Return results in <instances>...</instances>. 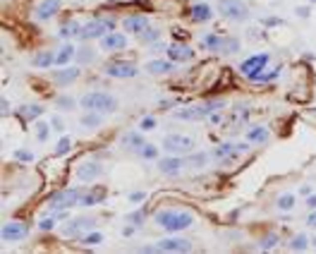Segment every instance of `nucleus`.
I'll use <instances>...</instances> for the list:
<instances>
[{
  "mask_svg": "<svg viewBox=\"0 0 316 254\" xmlns=\"http://www.w3.org/2000/svg\"><path fill=\"white\" fill-rule=\"evenodd\" d=\"M81 245H86V247H94V245H101L103 242V235L101 233H86V235H81Z\"/></svg>",
  "mask_w": 316,
  "mask_h": 254,
  "instance_id": "obj_34",
  "label": "nucleus"
},
{
  "mask_svg": "<svg viewBox=\"0 0 316 254\" xmlns=\"http://www.w3.org/2000/svg\"><path fill=\"white\" fill-rule=\"evenodd\" d=\"M216 10L220 12V17L230 19V22H244L249 17V8L242 0H218Z\"/></svg>",
  "mask_w": 316,
  "mask_h": 254,
  "instance_id": "obj_6",
  "label": "nucleus"
},
{
  "mask_svg": "<svg viewBox=\"0 0 316 254\" xmlns=\"http://www.w3.org/2000/svg\"><path fill=\"white\" fill-rule=\"evenodd\" d=\"M122 29L127 34H132V36H139V34H144L149 29V19L144 15H129V17L122 19Z\"/></svg>",
  "mask_w": 316,
  "mask_h": 254,
  "instance_id": "obj_15",
  "label": "nucleus"
},
{
  "mask_svg": "<svg viewBox=\"0 0 316 254\" xmlns=\"http://www.w3.org/2000/svg\"><path fill=\"white\" fill-rule=\"evenodd\" d=\"M94 60V51L91 48H77V63H91Z\"/></svg>",
  "mask_w": 316,
  "mask_h": 254,
  "instance_id": "obj_39",
  "label": "nucleus"
},
{
  "mask_svg": "<svg viewBox=\"0 0 316 254\" xmlns=\"http://www.w3.org/2000/svg\"><path fill=\"white\" fill-rule=\"evenodd\" d=\"M206 161H208V154H194V156H190V161H187V163L194 165V168H201Z\"/></svg>",
  "mask_w": 316,
  "mask_h": 254,
  "instance_id": "obj_43",
  "label": "nucleus"
},
{
  "mask_svg": "<svg viewBox=\"0 0 316 254\" xmlns=\"http://www.w3.org/2000/svg\"><path fill=\"white\" fill-rule=\"evenodd\" d=\"M81 27H84V24H79V22H67L65 27H60V31H58V36H60V38H72V36H79V34H81Z\"/></svg>",
  "mask_w": 316,
  "mask_h": 254,
  "instance_id": "obj_29",
  "label": "nucleus"
},
{
  "mask_svg": "<svg viewBox=\"0 0 316 254\" xmlns=\"http://www.w3.org/2000/svg\"><path fill=\"white\" fill-rule=\"evenodd\" d=\"M225 106L223 101H208V103H201V106H190V108H182L175 113L177 120H208L216 110H220Z\"/></svg>",
  "mask_w": 316,
  "mask_h": 254,
  "instance_id": "obj_3",
  "label": "nucleus"
},
{
  "mask_svg": "<svg viewBox=\"0 0 316 254\" xmlns=\"http://www.w3.org/2000/svg\"><path fill=\"white\" fill-rule=\"evenodd\" d=\"M295 12H297V17H302V19L309 17V8H304V5H302V8H297Z\"/></svg>",
  "mask_w": 316,
  "mask_h": 254,
  "instance_id": "obj_49",
  "label": "nucleus"
},
{
  "mask_svg": "<svg viewBox=\"0 0 316 254\" xmlns=\"http://www.w3.org/2000/svg\"><path fill=\"white\" fill-rule=\"evenodd\" d=\"M127 223H132V226H142V223H144V214H142V211L129 214V216H127Z\"/></svg>",
  "mask_w": 316,
  "mask_h": 254,
  "instance_id": "obj_44",
  "label": "nucleus"
},
{
  "mask_svg": "<svg viewBox=\"0 0 316 254\" xmlns=\"http://www.w3.org/2000/svg\"><path fill=\"white\" fill-rule=\"evenodd\" d=\"M165 53H168V58H170L172 63H187V60L194 58V51L185 44H170L165 48Z\"/></svg>",
  "mask_w": 316,
  "mask_h": 254,
  "instance_id": "obj_17",
  "label": "nucleus"
},
{
  "mask_svg": "<svg viewBox=\"0 0 316 254\" xmlns=\"http://www.w3.org/2000/svg\"><path fill=\"white\" fill-rule=\"evenodd\" d=\"M55 103H58V108H63V110H72L74 106H77V101H74L72 96H58Z\"/></svg>",
  "mask_w": 316,
  "mask_h": 254,
  "instance_id": "obj_37",
  "label": "nucleus"
},
{
  "mask_svg": "<svg viewBox=\"0 0 316 254\" xmlns=\"http://www.w3.org/2000/svg\"><path fill=\"white\" fill-rule=\"evenodd\" d=\"M58 10H60V0H41L34 10V19L36 22H48V19H53L58 15Z\"/></svg>",
  "mask_w": 316,
  "mask_h": 254,
  "instance_id": "obj_14",
  "label": "nucleus"
},
{
  "mask_svg": "<svg viewBox=\"0 0 316 254\" xmlns=\"http://www.w3.org/2000/svg\"><path fill=\"white\" fill-rule=\"evenodd\" d=\"M51 127H53L55 132H63V130H65V122L58 118V115H55V118H51Z\"/></svg>",
  "mask_w": 316,
  "mask_h": 254,
  "instance_id": "obj_46",
  "label": "nucleus"
},
{
  "mask_svg": "<svg viewBox=\"0 0 316 254\" xmlns=\"http://www.w3.org/2000/svg\"><path fill=\"white\" fill-rule=\"evenodd\" d=\"M41 113H43V108H41V106H22V108L17 110V115H19V118H24V120L41 118Z\"/></svg>",
  "mask_w": 316,
  "mask_h": 254,
  "instance_id": "obj_30",
  "label": "nucleus"
},
{
  "mask_svg": "<svg viewBox=\"0 0 316 254\" xmlns=\"http://www.w3.org/2000/svg\"><path fill=\"white\" fill-rule=\"evenodd\" d=\"M211 17H213V10H211V5H206V3H194L190 8L192 22H208Z\"/></svg>",
  "mask_w": 316,
  "mask_h": 254,
  "instance_id": "obj_21",
  "label": "nucleus"
},
{
  "mask_svg": "<svg viewBox=\"0 0 316 254\" xmlns=\"http://www.w3.org/2000/svg\"><path fill=\"white\" fill-rule=\"evenodd\" d=\"M94 223H96L94 218H74V221H70V223H65L63 233L67 237H81L94 228Z\"/></svg>",
  "mask_w": 316,
  "mask_h": 254,
  "instance_id": "obj_13",
  "label": "nucleus"
},
{
  "mask_svg": "<svg viewBox=\"0 0 316 254\" xmlns=\"http://www.w3.org/2000/svg\"><path fill=\"white\" fill-rule=\"evenodd\" d=\"M84 194H86V190H81V187H70V190H60L55 192L53 197H51V209H72V206H77L79 204L81 206V199H84Z\"/></svg>",
  "mask_w": 316,
  "mask_h": 254,
  "instance_id": "obj_4",
  "label": "nucleus"
},
{
  "mask_svg": "<svg viewBox=\"0 0 316 254\" xmlns=\"http://www.w3.org/2000/svg\"><path fill=\"white\" fill-rule=\"evenodd\" d=\"M0 106H3V108H0V110H3V113H8V110H10V106H8V99H3V101H0Z\"/></svg>",
  "mask_w": 316,
  "mask_h": 254,
  "instance_id": "obj_53",
  "label": "nucleus"
},
{
  "mask_svg": "<svg viewBox=\"0 0 316 254\" xmlns=\"http://www.w3.org/2000/svg\"><path fill=\"white\" fill-rule=\"evenodd\" d=\"M101 173H103L101 163H96V161H86V163L77 165V180H81V182H94L96 178H101Z\"/></svg>",
  "mask_w": 316,
  "mask_h": 254,
  "instance_id": "obj_16",
  "label": "nucleus"
},
{
  "mask_svg": "<svg viewBox=\"0 0 316 254\" xmlns=\"http://www.w3.org/2000/svg\"><path fill=\"white\" fill-rule=\"evenodd\" d=\"M31 63L36 65L38 70H46V67L55 65V53H51V51H41V53L34 55V60H31Z\"/></svg>",
  "mask_w": 316,
  "mask_h": 254,
  "instance_id": "obj_25",
  "label": "nucleus"
},
{
  "mask_svg": "<svg viewBox=\"0 0 316 254\" xmlns=\"http://www.w3.org/2000/svg\"><path fill=\"white\" fill-rule=\"evenodd\" d=\"M99 41H101V51H108V53H113V51L118 53V51H125L127 48V36L122 31H115V29L108 31V34L103 38H99Z\"/></svg>",
  "mask_w": 316,
  "mask_h": 254,
  "instance_id": "obj_12",
  "label": "nucleus"
},
{
  "mask_svg": "<svg viewBox=\"0 0 316 254\" xmlns=\"http://www.w3.org/2000/svg\"><path fill=\"white\" fill-rule=\"evenodd\" d=\"M15 158L17 161H31V154L29 151H15Z\"/></svg>",
  "mask_w": 316,
  "mask_h": 254,
  "instance_id": "obj_47",
  "label": "nucleus"
},
{
  "mask_svg": "<svg viewBox=\"0 0 316 254\" xmlns=\"http://www.w3.org/2000/svg\"><path fill=\"white\" fill-rule=\"evenodd\" d=\"M139 130H142V132H151V130H156V118H154V115H146V118H142Z\"/></svg>",
  "mask_w": 316,
  "mask_h": 254,
  "instance_id": "obj_41",
  "label": "nucleus"
},
{
  "mask_svg": "<svg viewBox=\"0 0 316 254\" xmlns=\"http://www.w3.org/2000/svg\"><path fill=\"white\" fill-rule=\"evenodd\" d=\"M144 70L149 74H168L175 70V63H172L170 58H168V60H149V63L144 65Z\"/></svg>",
  "mask_w": 316,
  "mask_h": 254,
  "instance_id": "obj_22",
  "label": "nucleus"
},
{
  "mask_svg": "<svg viewBox=\"0 0 316 254\" xmlns=\"http://www.w3.org/2000/svg\"><path fill=\"white\" fill-rule=\"evenodd\" d=\"M307 206L309 209H316V194H309L307 197Z\"/></svg>",
  "mask_w": 316,
  "mask_h": 254,
  "instance_id": "obj_51",
  "label": "nucleus"
},
{
  "mask_svg": "<svg viewBox=\"0 0 316 254\" xmlns=\"http://www.w3.org/2000/svg\"><path fill=\"white\" fill-rule=\"evenodd\" d=\"M266 65H268V53L249 55L247 60H242V65H240V72H242L244 77H249V79H256V77L266 70Z\"/></svg>",
  "mask_w": 316,
  "mask_h": 254,
  "instance_id": "obj_9",
  "label": "nucleus"
},
{
  "mask_svg": "<svg viewBox=\"0 0 316 254\" xmlns=\"http://www.w3.org/2000/svg\"><path fill=\"white\" fill-rule=\"evenodd\" d=\"M163 149H165L168 154H175V156L190 154L192 149H194V139L187 135H180V132H172V135H165Z\"/></svg>",
  "mask_w": 316,
  "mask_h": 254,
  "instance_id": "obj_7",
  "label": "nucleus"
},
{
  "mask_svg": "<svg viewBox=\"0 0 316 254\" xmlns=\"http://www.w3.org/2000/svg\"><path fill=\"white\" fill-rule=\"evenodd\" d=\"M51 130H53V127H51V122H38V125H36V139H38V142H46Z\"/></svg>",
  "mask_w": 316,
  "mask_h": 254,
  "instance_id": "obj_40",
  "label": "nucleus"
},
{
  "mask_svg": "<svg viewBox=\"0 0 316 254\" xmlns=\"http://www.w3.org/2000/svg\"><path fill=\"white\" fill-rule=\"evenodd\" d=\"M115 29V19L110 17H96L91 19V22H86L84 27H81V34L79 38L81 41H94V38H103L108 31H113Z\"/></svg>",
  "mask_w": 316,
  "mask_h": 254,
  "instance_id": "obj_5",
  "label": "nucleus"
},
{
  "mask_svg": "<svg viewBox=\"0 0 316 254\" xmlns=\"http://www.w3.org/2000/svg\"><path fill=\"white\" fill-rule=\"evenodd\" d=\"M299 192H302L304 197H309V194H314V192H311V187H309V185H302V187H299Z\"/></svg>",
  "mask_w": 316,
  "mask_h": 254,
  "instance_id": "obj_52",
  "label": "nucleus"
},
{
  "mask_svg": "<svg viewBox=\"0 0 316 254\" xmlns=\"http://www.w3.org/2000/svg\"><path fill=\"white\" fill-rule=\"evenodd\" d=\"M223 44H225V36H220L216 31H206L201 36V46L206 51H213V53H223Z\"/></svg>",
  "mask_w": 316,
  "mask_h": 254,
  "instance_id": "obj_20",
  "label": "nucleus"
},
{
  "mask_svg": "<svg viewBox=\"0 0 316 254\" xmlns=\"http://www.w3.org/2000/svg\"><path fill=\"white\" fill-rule=\"evenodd\" d=\"M70 146H72V139H70V137H63V139L58 142V146H55V156H65L70 151Z\"/></svg>",
  "mask_w": 316,
  "mask_h": 254,
  "instance_id": "obj_38",
  "label": "nucleus"
},
{
  "mask_svg": "<svg viewBox=\"0 0 316 254\" xmlns=\"http://www.w3.org/2000/svg\"><path fill=\"white\" fill-rule=\"evenodd\" d=\"M307 223L311 228H316V209H311V214H309V218H307Z\"/></svg>",
  "mask_w": 316,
  "mask_h": 254,
  "instance_id": "obj_50",
  "label": "nucleus"
},
{
  "mask_svg": "<svg viewBox=\"0 0 316 254\" xmlns=\"http://www.w3.org/2000/svg\"><path fill=\"white\" fill-rule=\"evenodd\" d=\"M266 139H268V127L256 125L247 132V142H252V144H263Z\"/></svg>",
  "mask_w": 316,
  "mask_h": 254,
  "instance_id": "obj_24",
  "label": "nucleus"
},
{
  "mask_svg": "<svg viewBox=\"0 0 316 254\" xmlns=\"http://www.w3.org/2000/svg\"><path fill=\"white\" fill-rule=\"evenodd\" d=\"M237 51H240V38H237V36H225L223 53H237Z\"/></svg>",
  "mask_w": 316,
  "mask_h": 254,
  "instance_id": "obj_36",
  "label": "nucleus"
},
{
  "mask_svg": "<svg viewBox=\"0 0 316 254\" xmlns=\"http://www.w3.org/2000/svg\"><path fill=\"white\" fill-rule=\"evenodd\" d=\"M122 144H125L127 149H134V151H139L142 144H144V137H142V132H127V135L122 137Z\"/></svg>",
  "mask_w": 316,
  "mask_h": 254,
  "instance_id": "obj_28",
  "label": "nucleus"
},
{
  "mask_svg": "<svg viewBox=\"0 0 316 254\" xmlns=\"http://www.w3.org/2000/svg\"><path fill=\"white\" fill-rule=\"evenodd\" d=\"M182 165H185V161H182L180 156L168 154L165 158H161V161H158V171H161L163 175H177V173L182 171Z\"/></svg>",
  "mask_w": 316,
  "mask_h": 254,
  "instance_id": "obj_18",
  "label": "nucleus"
},
{
  "mask_svg": "<svg viewBox=\"0 0 316 254\" xmlns=\"http://www.w3.org/2000/svg\"><path fill=\"white\" fill-rule=\"evenodd\" d=\"M29 235V228L27 223H22V221H10L3 226L0 230V240L3 242H19V240H24Z\"/></svg>",
  "mask_w": 316,
  "mask_h": 254,
  "instance_id": "obj_11",
  "label": "nucleus"
},
{
  "mask_svg": "<svg viewBox=\"0 0 316 254\" xmlns=\"http://www.w3.org/2000/svg\"><path fill=\"white\" fill-rule=\"evenodd\" d=\"M311 3H316V0H311Z\"/></svg>",
  "mask_w": 316,
  "mask_h": 254,
  "instance_id": "obj_54",
  "label": "nucleus"
},
{
  "mask_svg": "<svg viewBox=\"0 0 316 254\" xmlns=\"http://www.w3.org/2000/svg\"><path fill=\"white\" fill-rule=\"evenodd\" d=\"M106 74L115 77V79H132L139 74V67L129 60H113V63L106 65Z\"/></svg>",
  "mask_w": 316,
  "mask_h": 254,
  "instance_id": "obj_10",
  "label": "nucleus"
},
{
  "mask_svg": "<svg viewBox=\"0 0 316 254\" xmlns=\"http://www.w3.org/2000/svg\"><path fill=\"white\" fill-rule=\"evenodd\" d=\"M81 70L79 67H63V70H58V72H53V82L58 84V87H67V84H72L79 79Z\"/></svg>",
  "mask_w": 316,
  "mask_h": 254,
  "instance_id": "obj_19",
  "label": "nucleus"
},
{
  "mask_svg": "<svg viewBox=\"0 0 316 254\" xmlns=\"http://www.w3.org/2000/svg\"><path fill=\"white\" fill-rule=\"evenodd\" d=\"M74 55H77V48H74L72 44H65L63 48H58V53H55V65H58V67H65Z\"/></svg>",
  "mask_w": 316,
  "mask_h": 254,
  "instance_id": "obj_23",
  "label": "nucleus"
},
{
  "mask_svg": "<svg viewBox=\"0 0 316 254\" xmlns=\"http://www.w3.org/2000/svg\"><path fill=\"white\" fill-rule=\"evenodd\" d=\"M144 199V192H132V194H129V201H132V204H134V201H142Z\"/></svg>",
  "mask_w": 316,
  "mask_h": 254,
  "instance_id": "obj_48",
  "label": "nucleus"
},
{
  "mask_svg": "<svg viewBox=\"0 0 316 254\" xmlns=\"http://www.w3.org/2000/svg\"><path fill=\"white\" fill-rule=\"evenodd\" d=\"M276 206H278L280 211H290L292 206H295V194H292V192H288V194H280Z\"/></svg>",
  "mask_w": 316,
  "mask_h": 254,
  "instance_id": "obj_33",
  "label": "nucleus"
},
{
  "mask_svg": "<svg viewBox=\"0 0 316 254\" xmlns=\"http://www.w3.org/2000/svg\"><path fill=\"white\" fill-rule=\"evenodd\" d=\"M240 149H237V144H220L213 149V158H218V161H223V158H233V156L237 154Z\"/></svg>",
  "mask_w": 316,
  "mask_h": 254,
  "instance_id": "obj_26",
  "label": "nucleus"
},
{
  "mask_svg": "<svg viewBox=\"0 0 316 254\" xmlns=\"http://www.w3.org/2000/svg\"><path fill=\"white\" fill-rule=\"evenodd\" d=\"M84 110H96V113H115L118 110V99L108 91H89L79 101Z\"/></svg>",
  "mask_w": 316,
  "mask_h": 254,
  "instance_id": "obj_2",
  "label": "nucleus"
},
{
  "mask_svg": "<svg viewBox=\"0 0 316 254\" xmlns=\"http://www.w3.org/2000/svg\"><path fill=\"white\" fill-rule=\"evenodd\" d=\"M139 252H192V242L185 237H165L154 247H142Z\"/></svg>",
  "mask_w": 316,
  "mask_h": 254,
  "instance_id": "obj_8",
  "label": "nucleus"
},
{
  "mask_svg": "<svg viewBox=\"0 0 316 254\" xmlns=\"http://www.w3.org/2000/svg\"><path fill=\"white\" fill-rule=\"evenodd\" d=\"M101 122H103V118H101V113H96V110H86V113L81 115V125L86 127V130H96V127H101Z\"/></svg>",
  "mask_w": 316,
  "mask_h": 254,
  "instance_id": "obj_27",
  "label": "nucleus"
},
{
  "mask_svg": "<svg viewBox=\"0 0 316 254\" xmlns=\"http://www.w3.org/2000/svg\"><path fill=\"white\" fill-rule=\"evenodd\" d=\"M278 74H280V67H273L271 72H261L256 79H254V82H271V79H276Z\"/></svg>",
  "mask_w": 316,
  "mask_h": 254,
  "instance_id": "obj_42",
  "label": "nucleus"
},
{
  "mask_svg": "<svg viewBox=\"0 0 316 254\" xmlns=\"http://www.w3.org/2000/svg\"><path fill=\"white\" fill-rule=\"evenodd\" d=\"M154 221L163 230H168V233H180V230H187V228L194 223V216H192L190 211H180V209H163L158 211L154 216Z\"/></svg>",
  "mask_w": 316,
  "mask_h": 254,
  "instance_id": "obj_1",
  "label": "nucleus"
},
{
  "mask_svg": "<svg viewBox=\"0 0 316 254\" xmlns=\"http://www.w3.org/2000/svg\"><path fill=\"white\" fill-rule=\"evenodd\" d=\"M137 154H139V158H144V161H156V158H158V146L144 142V144H142V149H139Z\"/></svg>",
  "mask_w": 316,
  "mask_h": 254,
  "instance_id": "obj_31",
  "label": "nucleus"
},
{
  "mask_svg": "<svg viewBox=\"0 0 316 254\" xmlns=\"http://www.w3.org/2000/svg\"><path fill=\"white\" fill-rule=\"evenodd\" d=\"M139 38H142V41H144V44H158V38H161V31H158V29H146L144 34H139Z\"/></svg>",
  "mask_w": 316,
  "mask_h": 254,
  "instance_id": "obj_35",
  "label": "nucleus"
},
{
  "mask_svg": "<svg viewBox=\"0 0 316 254\" xmlns=\"http://www.w3.org/2000/svg\"><path fill=\"white\" fill-rule=\"evenodd\" d=\"M309 242H311V240H309L307 235H295L290 240V249H292V252H304L309 247Z\"/></svg>",
  "mask_w": 316,
  "mask_h": 254,
  "instance_id": "obj_32",
  "label": "nucleus"
},
{
  "mask_svg": "<svg viewBox=\"0 0 316 254\" xmlns=\"http://www.w3.org/2000/svg\"><path fill=\"white\" fill-rule=\"evenodd\" d=\"M276 242H278V235H268V237H263V242H261V247L263 249H273V247H276Z\"/></svg>",
  "mask_w": 316,
  "mask_h": 254,
  "instance_id": "obj_45",
  "label": "nucleus"
}]
</instances>
